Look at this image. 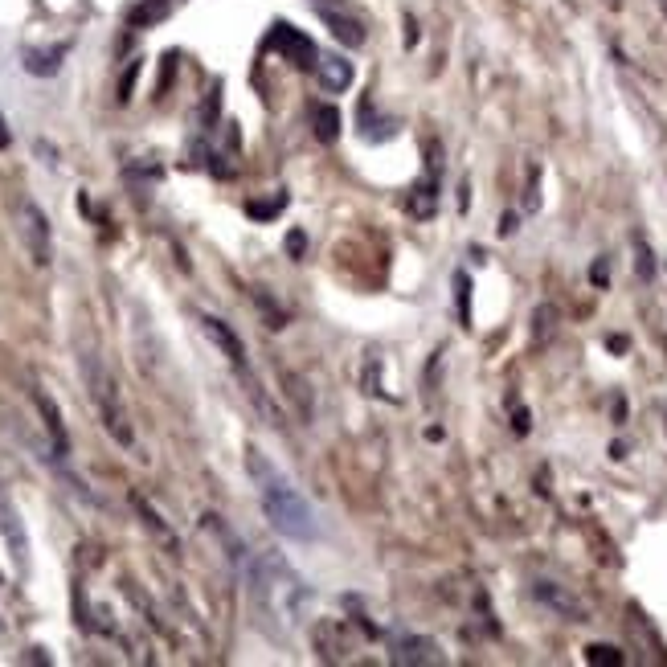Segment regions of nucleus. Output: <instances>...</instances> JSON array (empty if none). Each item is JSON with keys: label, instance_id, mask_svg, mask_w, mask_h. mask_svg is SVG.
<instances>
[{"label": "nucleus", "instance_id": "1", "mask_svg": "<svg viewBox=\"0 0 667 667\" xmlns=\"http://www.w3.org/2000/svg\"><path fill=\"white\" fill-rule=\"evenodd\" d=\"M246 471H250V483L258 487V500H262V512L271 520L275 532H283L287 541H316V512L311 504L295 492V483L266 459L258 447L246 451Z\"/></svg>", "mask_w": 667, "mask_h": 667}, {"label": "nucleus", "instance_id": "2", "mask_svg": "<svg viewBox=\"0 0 667 667\" xmlns=\"http://www.w3.org/2000/svg\"><path fill=\"white\" fill-rule=\"evenodd\" d=\"M13 221H17V234H21V246L29 254L33 266H50L54 262V230H50V217L33 197H17L13 205Z\"/></svg>", "mask_w": 667, "mask_h": 667}, {"label": "nucleus", "instance_id": "3", "mask_svg": "<svg viewBox=\"0 0 667 667\" xmlns=\"http://www.w3.org/2000/svg\"><path fill=\"white\" fill-rule=\"evenodd\" d=\"M82 373L86 381H91V393H95V402L103 410V426L111 430L115 442H123V447H131V426H127V414L119 406V385L111 381V373L99 365V357H82Z\"/></svg>", "mask_w": 667, "mask_h": 667}, {"label": "nucleus", "instance_id": "4", "mask_svg": "<svg viewBox=\"0 0 667 667\" xmlns=\"http://www.w3.org/2000/svg\"><path fill=\"white\" fill-rule=\"evenodd\" d=\"M0 537L9 545V557L21 573H29V532H25V520H21V508L9 500V492L0 487Z\"/></svg>", "mask_w": 667, "mask_h": 667}, {"label": "nucleus", "instance_id": "5", "mask_svg": "<svg viewBox=\"0 0 667 667\" xmlns=\"http://www.w3.org/2000/svg\"><path fill=\"white\" fill-rule=\"evenodd\" d=\"M271 50H279L287 62H295V66H307V70H316V46L299 33V29H291V25H275L271 29Z\"/></svg>", "mask_w": 667, "mask_h": 667}, {"label": "nucleus", "instance_id": "6", "mask_svg": "<svg viewBox=\"0 0 667 667\" xmlns=\"http://www.w3.org/2000/svg\"><path fill=\"white\" fill-rule=\"evenodd\" d=\"M33 402H37L41 418H46V434H50L54 459H66V455H70V434H66V426H62V410H58V402H54L50 393H41V389H33Z\"/></svg>", "mask_w": 667, "mask_h": 667}, {"label": "nucleus", "instance_id": "7", "mask_svg": "<svg viewBox=\"0 0 667 667\" xmlns=\"http://www.w3.org/2000/svg\"><path fill=\"white\" fill-rule=\"evenodd\" d=\"M316 78H320V86L328 95H340L352 86V62L340 58V54H320L316 58Z\"/></svg>", "mask_w": 667, "mask_h": 667}, {"label": "nucleus", "instance_id": "8", "mask_svg": "<svg viewBox=\"0 0 667 667\" xmlns=\"http://www.w3.org/2000/svg\"><path fill=\"white\" fill-rule=\"evenodd\" d=\"M201 328H205V336L221 348V352H226V357H230V365H246V348H242V340H238V332L226 324V320H217V316H201Z\"/></svg>", "mask_w": 667, "mask_h": 667}, {"label": "nucleus", "instance_id": "9", "mask_svg": "<svg viewBox=\"0 0 667 667\" xmlns=\"http://www.w3.org/2000/svg\"><path fill=\"white\" fill-rule=\"evenodd\" d=\"M532 594H537L549 610H557L561 618H569V622H582V618H586V606L577 602L569 590H561L557 582H537V586H532Z\"/></svg>", "mask_w": 667, "mask_h": 667}, {"label": "nucleus", "instance_id": "10", "mask_svg": "<svg viewBox=\"0 0 667 667\" xmlns=\"http://www.w3.org/2000/svg\"><path fill=\"white\" fill-rule=\"evenodd\" d=\"M316 17L332 29V37L336 41H344V46H352V50H357V46H365V29H361V21L357 17H344V13H336V9H316Z\"/></svg>", "mask_w": 667, "mask_h": 667}, {"label": "nucleus", "instance_id": "11", "mask_svg": "<svg viewBox=\"0 0 667 667\" xmlns=\"http://www.w3.org/2000/svg\"><path fill=\"white\" fill-rule=\"evenodd\" d=\"M70 54V41H62V46H50V50H21V62H25V70L29 74H37V78H50V74H58L62 70V58Z\"/></svg>", "mask_w": 667, "mask_h": 667}, {"label": "nucleus", "instance_id": "12", "mask_svg": "<svg viewBox=\"0 0 667 667\" xmlns=\"http://www.w3.org/2000/svg\"><path fill=\"white\" fill-rule=\"evenodd\" d=\"M393 663H442V655H438V643L430 639H397Z\"/></svg>", "mask_w": 667, "mask_h": 667}, {"label": "nucleus", "instance_id": "13", "mask_svg": "<svg viewBox=\"0 0 667 667\" xmlns=\"http://www.w3.org/2000/svg\"><path fill=\"white\" fill-rule=\"evenodd\" d=\"M311 123H316V136L324 144H332L340 136V111L336 107H316V111H311Z\"/></svg>", "mask_w": 667, "mask_h": 667}, {"label": "nucleus", "instance_id": "14", "mask_svg": "<svg viewBox=\"0 0 667 667\" xmlns=\"http://www.w3.org/2000/svg\"><path fill=\"white\" fill-rule=\"evenodd\" d=\"M586 659H590V663H610V667H618V663H622V651H618V647H606V643H594V647H586Z\"/></svg>", "mask_w": 667, "mask_h": 667}, {"label": "nucleus", "instance_id": "15", "mask_svg": "<svg viewBox=\"0 0 667 667\" xmlns=\"http://www.w3.org/2000/svg\"><path fill=\"white\" fill-rule=\"evenodd\" d=\"M140 66H144L140 58H131V62H127V70H123V78H119V103L131 99V86H136V78H140Z\"/></svg>", "mask_w": 667, "mask_h": 667}, {"label": "nucleus", "instance_id": "16", "mask_svg": "<svg viewBox=\"0 0 667 667\" xmlns=\"http://www.w3.org/2000/svg\"><path fill=\"white\" fill-rule=\"evenodd\" d=\"M283 205H287V197L279 193L271 205H250V213H254V217H271V213H275V209H283Z\"/></svg>", "mask_w": 667, "mask_h": 667}, {"label": "nucleus", "instance_id": "17", "mask_svg": "<svg viewBox=\"0 0 667 667\" xmlns=\"http://www.w3.org/2000/svg\"><path fill=\"white\" fill-rule=\"evenodd\" d=\"M635 246H639V275H643V279H651V254H647V242H643V238H635Z\"/></svg>", "mask_w": 667, "mask_h": 667}, {"label": "nucleus", "instance_id": "18", "mask_svg": "<svg viewBox=\"0 0 667 667\" xmlns=\"http://www.w3.org/2000/svg\"><path fill=\"white\" fill-rule=\"evenodd\" d=\"M455 283H459V307H463V320H467V291H471V283H467V275H459Z\"/></svg>", "mask_w": 667, "mask_h": 667}, {"label": "nucleus", "instance_id": "19", "mask_svg": "<svg viewBox=\"0 0 667 667\" xmlns=\"http://www.w3.org/2000/svg\"><path fill=\"white\" fill-rule=\"evenodd\" d=\"M0 148H9V131H5V119H0Z\"/></svg>", "mask_w": 667, "mask_h": 667}, {"label": "nucleus", "instance_id": "20", "mask_svg": "<svg viewBox=\"0 0 667 667\" xmlns=\"http://www.w3.org/2000/svg\"><path fill=\"white\" fill-rule=\"evenodd\" d=\"M659 9H663V17H667V0H659Z\"/></svg>", "mask_w": 667, "mask_h": 667}]
</instances>
